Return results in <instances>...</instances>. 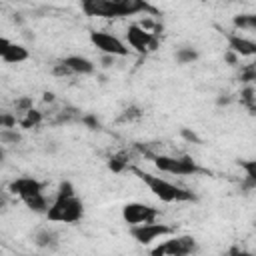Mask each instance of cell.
Masks as SVG:
<instances>
[{"label": "cell", "instance_id": "obj_23", "mask_svg": "<svg viewBox=\"0 0 256 256\" xmlns=\"http://www.w3.org/2000/svg\"><path fill=\"white\" fill-rule=\"evenodd\" d=\"M238 78H240V82L242 84H256V62L254 64H248V66H244L242 70H240V74H238Z\"/></svg>", "mask_w": 256, "mask_h": 256}, {"label": "cell", "instance_id": "obj_25", "mask_svg": "<svg viewBox=\"0 0 256 256\" xmlns=\"http://www.w3.org/2000/svg\"><path fill=\"white\" fill-rule=\"evenodd\" d=\"M32 108H34V100H32L30 96H20V98H16V102H14L16 114H26V112L32 110Z\"/></svg>", "mask_w": 256, "mask_h": 256}, {"label": "cell", "instance_id": "obj_4", "mask_svg": "<svg viewBox=\"0 0 256 256\" xmlns=\"http://www.w3.org/2000/svg\"><path fill=\"white\" fill-rule=\"evenodd\" d=\"M198 250V244H196V238L190 236V234H180V236H174L170 240H166L164 244L152 248L150 252L154 256H186V254H192Z\"/></svg>", "mask_w": 256, "mask_h": 256}, {"label": "cell", "instance_id": "obj_18", "mask_svg": "<svg viewBox=\"0 0 256 256\" xmlns=\"http://www.w3.org/2000/svg\"><path fill=\"white\" fill-rule=\"evenodd\" d=\"M24 204H26L28 210H32V212H36V214H46L52 202H48V198H46L44 192H42V194H36V196H32V198L24 200Z\"/></svg>", "mask_w": 256, "mask_h": 256}, {"label": "cell", "instance_id": "obj_9", "mask_svg": "<svg viewBox=\"0 0 256 256\" xmlns=\"http://www.w3.org/2000/svg\"><path fill=\"white\" fill-rule=\"evenodd\" d=\"M80 8L90 18H122L114 0H80Z\"/></svg>", "mask_w": 256, "mask_h": 256}, {"label": "cell", "instance_id": "obj_14", "mask_svg": "<svg viewBox=\"0 0 256 256\" xmlns=\"http://www.w3.org/2000/svg\"><path fill=\"white\" fill-rule=\"evenodd\" d=\"M62 62L74 72V74H92L94 72V62L86 56H80V54H72V56H66L62 58Z\"/></svg>", "mask_w": 256, "mask_h": 256}, {"label": "cell", "instance_id": "obj_27", "mask_svg": "<svg viewBox=\"0 0 256 256\" xmlns=\"http://www.w3.org/2000/svg\"><path fill=\"white\" fill-rule=\"evenodd\" d=\"M52 74H54V76H60V78H64V76H72L74 72H72V70H70V68H68L64 62H62V60H60L58 64H54V68H52Z\"/></svg>", "mask_w": 256, "mask_h": 256}, {"label": "cell", "instance_id": "obj_11", "mask_svg": "<svg viewBox=\"0 0 256 256\" xmlns=\"http://www.w3.org/2000/svg\"><path fill=\"white\" fill-rule=\"evenodd\" d=\"M28 56L30 54H28L26 46L10 42L6 36L0 38V58H2V62H6V64H20V62L28 60Z\"/></svg>", "mask_w": 256, "mask_h": 256}, {"label": "cell", "instance_id": "obj_24", "mask_svg": "<svg viewBox=\"0 0 256 256\" xmlns=\"http://www.w3.org/2000/svg\"><path fill=\"white\" fill-rule=\"evenodd\" d=\"M142 116V110L138 108V106H126L122 112H120V116H118V122H132V120H138Z\"/></svg>", "mask_w": 256, "mask_h": 256}, {"label": "cell", "instance_id": "obj_7", "mask_svg": "<svg viewBox=\"0 0 256 256\" xmlns=\"http://www.w3.org/2000/svg\"><path fill=\"white\" fill-rule=\"evenodd\" d=\"M90 42L94 48H98L102 54L112 56H128V46L114 34L102 32V30H90Z\"/></svg>", "mask_w": 256, "mask_h": 256}, {"label": "cell", "instance_id": "obj_3", "mask_svg": "<svg viewBox=\"0 0 256 256\" xmlns=\"http://www.w3.org/2000/svg\"><path fill=\"white\" fill-rule=\"evenodd\" d=\"M154 162V166L160 172L166 174H174V176H194L198 172H202V168L196 164V160L192 156H170V154H154L150 158Z\"/></svg>", "mask_w": 256, "mask_h": 256}, {"label": "cell", "instance_id": "obj_6", "mask_svg": "<svg viewBox=\"0 0 256 256\" xmlns=\"http://www.w3.org/2000/svg\"><path fill=\"white\" fill-rule=\"evenodd\" d=\"M126 38H128V44L140 54H146L158 48V34L142 28L140 24H130L126 30Z\"/></svg>", "mask_w": 256, "mask_h": 256}, {"label": "cell", "instance_id": "obj_32", "mask_svg": "<svg viewBox=\"0 0 256 256\" xmlns=\"http://www.w3.org/2000/svg\"><path fill=\"white\" fill-rule=\"evenodd\" d=\"M114 58H116V56H112V54H102V58H100V64H102L104 68H110V66L114 64Z\"/></svg>", "mask_w": 256, "mask_h": 256}, {"label": "cell", "instance_id": "obj_19", "mask_svg": "<svg viewBox=\"0 0 256 256\" xmlns=\"http://www.w3.org/2000/svg\"><path fill=\"white\" fill-rule=\"evenodd\" d=\"M198 50L194 48V46H180L176 52H174V60L178 62V64H192V62H196L198 60Z\"/></svg>", "mask_w": 256, "mask_h": 256}, {"label": "cell", "instance_id": "obj_28", "mask_svg": "<svg viewBox=\"0 0 256 256\" xmlns=\"http://www.w3.org/2000/svg\"><path fill=\"white\" fill-rule=\"evenodd\" d=\"M80 122H82L84 126H88L90 130H96V128H100V122H98V118H96L94 114H84V116L80 118Z\"/></svg>", "mask_w": 256, "mask_h": 256}, {"label": "cell", "instance_id": "obj_33", "mask_svg": "<svg viewBox=\"0 0 256 256\" xmlns=\"http://www.w3.org/2000/svg\"><path fill=\"white\" fill-rule=\"evenodd\" d=\"M42 96H44V98H42L44 102H54V98H56V96H54V92H44Z\"/></svg>", "mask_w": 256, "mask_h": 256}, {"label": "cell", "instance_id": "obj_21", "mask_svg": "<svg viewBox=\"0 0 256 256\" xmlns=\"http://www.w3.org/2000/svg\"><path fill=\"white\" fill-rule=\"evenodd\" d=\"M108 168L112 172H124L128 168V154L126 152H118V154H112L110 160H108Z\"/></svg>", "mask_w": 256, "mask_h": 256}, {"label": "cell", "instance_id": "obj_1", "mask_svg": "<svg viewBox=\"0 0 256 256\" xmlns=\"http://www.w3.org/2000/svg\"><path fill=\"white\" fill-rule=\"evenodd\" d=\"M50 222H62V224H76L84 216V202L76 196L74 184L70 180H62L56 196L46 212Z\"/></svg>", "mask_w": 256, "mask_h": 256}, {"label": "cell", "instance_id": "obj_17", "mask_svg": "<svg viewBox=\"0 0 256 256\" xmlns=\"http://www.w3.org/2000/svg\"><path fill=\"white\" fill-rule=\"evenodd\" d=\"M232 26L236 30H244V32H254L256 34V14H236L232 18Z\"/></svg>", "mask_w": 256, "mask_h": 256}, {"label": "cell", "instance_id": "obj_26", "mask_svg": "<svg viewBox=\"0 0 256 256\" xmlns=\"http://www.w3.org/2000/svg\"><path fill=\"white\" fill-rule=\"evenodd\" d=\"M20 120L16 118V114H10V112H2L0 114V128H16Z\"/></svg>", "mask_w": 256, "mask_h": 256}, {"label": "cell", "instance_id": "obj_5", "mask_svg": "<svg viewBox=\"0 0 256 256\" xmlns=\"http://www.w3.org/2000/svg\"><path fill=\"white\" fill-rule=\"evenodd\" d=\"M168 234H174V226H170V224H158L156 220L154 222H142V224L130 226V236L138 244H144V246H148L154 240H158L162 236H168Z\"/></svg>", "mask_w": 256, "mask_h": 256}, {"label": "cell", "instance_id": "obj_22", "mask_svg": "<svg viewBox=\"0 0 256 256\" xmlns=\"http://www.w3.org/2000/svg\"><path fill=\"white\" fill-rule=\"evenodd\" d=\"M22 140V134L16 128H2L0 130V142L2 146H10V144H18Z\"/></svg>", "mask_w": 256, "mask_h": 256}, {"label": "cell", "instance_id": "obj_34", "mask_svg": "<svg viewBox=\"0 0 256 256\" xmlns=\"http://www.w3.org/2000/svg\"><path fill=\"white\" fill-rule=\"evenodd\" d=\"M226 2H232V0H226Z\"/></svg>", "mask_w": 256, "mask_h": 256}, {"label": "cell", "instance_id": "obj_15", "mask_svg": "<svg viewBox=\"0 0 256 256\" xmlns=\"http://www.w3.org/2000/svg\"><path fill=\"white\" fill-rule=\"evenodd\" d=\"M34 244L42 250H56L58 248V234L52 228H40L34 234Z\"/></svg>", "mask_w": 256, "mask_h": 256}, {"label": "cell", "instance_id": "obj_29", "mask_svg": "<svg viewBox=\"0 0 256 256\" xmlns=\"http://www.w3.org/2000/svg\"><path fill=\"white\" fill-rule=\"evenodd\" d=\"M180 134H182V138H184V140H188V142H200V138H198L192 130H188V128H182V130H180Z\"/></svg>", "mask_w": 256, "mask_h": 256}, {"label": "cell", "instance_id": "obj_13", "mask_svg": "<svg viewBox=\"0 0 256 256\" xmlns=\"http://www.w3.org/2000/svg\"><path fill=\"white\" fill-rule=\"evenodd\" d=\"M120 8V16H134V14H144V12H150V14H156V10L146 2V0H114Z\"/></svg>", "mask_w": 256, "mask_h": 256}, {"label": "cell", "instance_id": "obj_31", "mask_svg": "<svg viewBox=\"0 0 256 256\" xmlns=\"http://www.w3.org/2000/svg\"><path fill=\"white\" fill-rule=\"evenodd\" d=\"M224 58H226V62H228V64H232V66H234V64L238 62V58H240V56L228 48V50H226V54H224Z\"/></svg>", "mask_w": 256, "mask_h": 256}, {"label": "cell", "instance_id": "obj_30", "mask_svg": "<svg viewBox=\"0 0 256 256\" xmlns=\"http://www.w3.org/2000/svg\"><path fill=\"white\" fill-rule=\"evenodd\" d=\"M230 102H232L230 94H218V98H216V106H228Z\"/></svg>", "mask_w": 256, "mask_h": 256}, {"label": "cell", "instance_id": "obj_2", "mask_svg": "<svg viewBox=\"0 0 256 256\" xmlns=\"http://www.w3.org/2000/svg\"><path fill=\"white\" fill-rule=\"evenodd\" d=\"M132 172L148 186V190H150L156 198H160V200L166 202V204H174V202H176V204H178V202H194V200H196V196H194L190 190L180 188V186L168 182L166 178L148 174V172L138 170V168H132Z\"/></svg>", "mask_w": 256, "mask_h": 256}, {"label": "cell", "instance_id": "obj_8", "mask_svg": "<svg viewBox=\"0 0 256 256\" xmlns=\"http://www.w3.org/2000/svg\"><path fill=\"white\" fill-rule=\"evenodd\" d=\"M122 218L128 226L142 224V222H154L158 218V208L144 204V202H128L122 206Z\"/></svg>", "mask_w": 256, "mask_h": 256}, {"label": "cell", "instance_id": "obj_12", "mask_svg": "<svg viewBox=\"0 0 256 256\" xmlns=\"http://www.w3.org/2000/svg\"><path fill=\"white\" fill-rule=\"evenodd\" d=\"M226 36V42H228V48L232 52H236L238 56H244V58H254L256 56V42L246 38V36H240V34H224Z\"/></svg>", "mask_w": 256, "mask_h": 256}, {"label": "cell", "instance_id": "obj_20", "mask_svg": "<svg viewBox=\"0 0 256 256\" xmlns=\"http://www.w3.org/2000/svg\"><path fill=\"white\" fill-rule=\"evenodd\" d=\"M42 120H44V114L40 112V110H28L26 114H22V118H20V126L24 128V130H32V128H38L40 124H42Z\"/></svg>", "mask_w": 256, "mask_h": 256}, {"label": "cell", "instance_id": "obj_16", "mask_svg": "<svg viewBox=\"0 0 256 256\" xmlns=\"http://www.w3.org/2000/svg\"><path fill=\"white\" fill-rule=\"evenodd\" d=\"M242 170H244V182L242 188L244 190H254L256 188V160H238L236 162Z\"/></svg>", "mask_w": 256, "mask_h": 256}, {"label": "cell", "instance_id": "obj_10", "mask_svg": "<svg viewBox=\"0 0 256 256\" xmlns=\"http://www.w3.org/2000/svg\"><path fill=\"white\" fill-rule=\"evenodd\" d=\"M44 186L46 184L40 182V180H36L34 176H20V178H16V180H12L8 184V190L24 202V200H28V198H32L36 194H42Z\"/></svg>", "mask_w": 256, "mask_h": 256}]
</instances>
